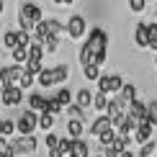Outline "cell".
I'll use <instances>...</instances> for the list:
<instances>
[{"label":"cell","instance_id":"f1b7e54d","mask_svg":"<svg viewBox=\"0 0 157 157\" xmlns=\"http://www.w3.org/2000/svg\"><path fill=\"white\" fill-rule=\"evenodd\" d=\"M82 75L88 77V80H101V64H88V67H82Z\"/></svg>","mask_w":157,"mask_h":157},{"label":"cell","instance_id":"d6a6232c","mask_svg":"<svg viewBox=\"0 0 157 157\" xmlns=\"http://www.w3.org/2000/svg\"><path fill=\"white\" fill-rule=\"evenodd\" d=\"M59 139H62L59 134L47 132V136H44V142H47V149H57V147H59Z\"/></svg>","mask_w":157,"mask_h":157},{"label":"cell","instance_id":"ba28073f","mask_svg":"<svg viewBox=\"0 0 157 157\" xmlns=\"http://www.w3.org/2000/svg\"><path fill=\"white\" fill-rule=\"evenodd\" d=\"M108 129H113V121H111L108 113H101L93 124H90V136H101L103 132H108Z\"/></svg>","mask_w":157,"mask_h":157},{"label":"cell","instance_id":"7c38bea8","mask_svg":"<svg viewBox=\"0 0 157 157\" xmlns=\"http://www.w3.org/2000/svg\"><path fill=\"white\" fill-rule=\"evenodd\" d=\"M134 41H136V47L149 49V29H147V23H136V29H134Z\"/></svg>","mask_w":157,"mask_h":157},{"label":"cell","instance_id":"cb8c5ba5","mask_svg":"<svg viewBox=\"0 0 157 157\" xmlns=\"http://www.w3.org/2000/svg\"><path fill=\"white\" fill-rule=\"evenodd\" d=\"M18 129H16V121L13 119H0V136H13Z\"/></svg>","mask_w":157,"mask_h":157},{"label":"cell","instance_id":"ee69618b","mask_svg":"<svg viewBox=\"0 0 157 157\" xmlns=\"http://www.w3.org/2000/svg\"><path fill=\"white\" fill-rule=\"evenodd\" d=\"M121 157H134V152H124V155H121Z\"/></svg>","mask_w":157,"mask_h":157},{"label":"cell","instance_id":"ab89813d","mask_svg":"<svg viewBox=\"0 0 157 157\" xmlns=\"http://www.w3.org/2000/svg\"><path fill=\"white\" fill-rule=\"evenodd\" d=\"M103 157H121V152L116 147H103Z\"/></svg>","mask_w":157,"mask_h":157},{"label":"cell","instance_id":"f546056e","mask_svg":"<svg viewBox=\"0 0 157 157\" xmlns=\"http://www.w3.org/2000/svg\"><path fill=\"white\" fill-rule=\"evenodd\" d=\"M119 95H121L126 103H132V101H136V88L129 82V85H124V88H121V93H119Z\"/></svg>","mask_w":157,"mask_h":157},{"label":"cell","instance_id":"74e56055","mask_svg":"<svg viewBox=\"0 0 157 157\" xmlns=\"http://www.w3.org/2000/svg\"><path fill=\"white\" fill-rule=\"evenodd\" d=\"M82 111H85V108H80L77 103H72V106H67V113L72 116V119H82Z\"/></svg>","mask_w":157,"mask_h":157},{"label":"cell","instance_id":"8992f818","mask_svg":"<svg viewBox=\"0 0 157 157\" xmlns=\"http://www.w3.org/2000/svg\"><path fill=\"white\" fill-rule=\"evenodd\" d=\"M13 142V147H16V152H18V157H26V155H34L36 152V147H39V142H36V136L34 134H21L18 139H10Z\"/></svg>","mask_w":157,"mask_h":157},{"label":"cell","instance_id":"b9f144b4","mask_svg":"<svg viewBox=\"0 0 157 157\" xmlns=\"http://www.w3.org/2000/svg\"><path fill=\"white\" fill-rule=\"evenodd\" d=\"M149 49L157 52V36H155V39H149Z\"/></svg>","mask_w":157,"mask_h":157},{"label":"cell","instance_id":"d590c367","mask_svg":"<svg viewBox=\"0 0 157 157\" xmlns=\"http://www.w3.org/2000/svg\"><path fill=\"white\" fill-rule=\"evenodd\" d=\"M147 3H149V0H129V10H132V13H142L147 8Z\"/></svg>","mask_w":157,"mask_h":157},{"label":"cell","instance_id":"3957f363","mask_svg":"<svg viewBox=\"0 0 157 157\" xmlns=\"http://www.w3.org/2000/svg\"><path fill=\"white\" fill-rule=\"evenodd\" d=\"M64 26H67V39H72V41H80L85 36V31H88V21H85V16H80V13L70 16Z\"/></svg>","mask_w":157,"mask_h":157},{"label":"cell","instance_id":"4dcf8cb0","mask_svg":"<svg viewBox=\"0 0 157 157\" xmlns=\"http://www.w3.org/2000/svg\"><path fill=\"white\" fill-rule=\"evenodd\" d=\"M26 70H29L31 75H41L44 72V62L41 59H29L26 62Z\"/></svg>","mask_w":157,"mask_h":157},{"label":"cell","instance_id":"f35d334b","mask_svg":"<svg viewBox=\"0 0 157 157\" xmlns=\"http://www.w3.org/2000/svg\"><path fill=\"white\" fill-rule=\"evenodd\" d=\"M57 47H59V39H52V41H47V44H44L47 54H52V52H57Z\"/></svg>","mask_w":157,"mask_h":157},{"label":"cell","instance_id":"6da1fadb","mask_svg":"<svg viewBox=\"0 0 157 157\" xmlns=\"http://www.w3.org/2000/svg\"><path fill=\"white\" fill-rule=\"evenodd\" d=\"M108 59V34L103 29H90L88 41L80 47V64L88 67V64H103Z\"/></svg>","mask_w":157,"mask_h":157},{"label":"cell","instance_id":"277c9868","mask_svg":"<svg viewBox=\"0 0 157 157\" xmlns=\"http://www.w3.org/2000/svg\"><path fill=\"white\" fill-rule=\"evenodd\" d=\"M16 129H18V134H34L36 132V129H39V113H36V111H26V113H21V116H18V119H16Z\"/></svg>","mask_w":157,"mask_h":157},{"label":"cell","instance_id":"bcb514c9","mask_svg":"<svg viewBox=\"0 0 157 157\" xmlns=\"http://www.w3.org/2000/svg\"><path fill=\"white\" fill-rule=\"evenodd\" d=\"M155 67H157V57H155Z\"/></svg>","mask_w":157,"mask_h":157},{"label":"cell","instance_id":"ac0fdd59","mask_svg":"<svg viewBox=\"0 0 157 157\" xmlns=\"http://www.w3.org/2000/svg\"><path fill=\"white\" fill-rule=\"evenodd\" d=\"M70 157H90L88 142H85V139H75L72 142V149H70Z\"/></svg>","mask_w":157,"mask_h":157},{"label":"cell","instance_id":"8d00e7d4","mask_svg":"<svg viewBox=\"0 0 157 157\" xmlns=\"http://www.w3.org/2000/svg\"><path fill=\"white\" fill-rule=\"evenodd\" d=\"M34 82H36V75H31L29 70H26V72H23V77H21V82H18V85H21V88L26 90V88H31Z\"/></svg>","mask_w":157,"mask_h":157},{"label":"cell","instance_id":"603a6c76","mask_svg":"<svg viewBox=\"0 0 157 157\" xmlns=\"http://www.w3.org/2000/svg\"><path fill=\"white\" fill-rule=\"evenodd\" d=\"M0 155L3 157H18L16 147H13V142L8 139V136H0Z\"/></svg>","mask_w":157,"mask_h":157},{"label":"cell","instance_id":"7dc6e473","mask_svg":"<svg viewBox=\"0 0 157 157\" xmlns=\"http://www.w3.org/2000/svg\"><path fill=\"white\" fill-rule=\"evenodd\" d=\"M155 21H157V13H155Z\"/></svg>","mask_w":157,"mask_h":157},{"label":"cell","instance_id":"4fadbf2b","mask_svg":"<svg viewBox=\"0 0 157 157\" xmlns=\"http://www.w3.org/2000/svg\"><path fill=\"white\" fill-rule=\"evenodd\" d=\"M3 44H5V49H16V47H21V29H10V31H5L3 34Z\"/></svg>","mask_w":157,"mask_h":157},{"label":"cell","instance_id":"1f68e13d","mask_svg":"<svg viewBox=\"0 0 157 157\" xmlns=\"http://www.w3.org/2000/svg\"><path fill=\"white\" fill-rule=\"evenodd\" d=\"M155 152H157V144H155L152 139H149L147 144H142V147H139V152H136V155H139V157H152Z\"/></svg>","mask_w":157,"mask_h":157},{"label":"cell","instance_id":"44dd1931","mask_svg":"<svg viewBox=\"0 0 157 157\" xmlns=\"http://www.w3.org/2000/svg\"><path fill=\"white\" fill-rule=\"evenodd\" d=\"M36 82L41 85V88H52V85H57V82H54V72H52V67H44V72L36 75Z\"/></svg>","mask_w":157,"mask_h":157},{"label":"cell","instance_id":"5b68a950","mask_svg":"<svg viewBox=\"0 0 157 157\" xmlns=\"http://www.w3.org/2000/svg\"><path fill=\"white\" fill-rule=\"evenodd\" d=\"M124 85H126V82H124L121 75H101V80H98V90H103V93H108V95H119Z\"/></svg>","mask_w":157,"mask_h":157},{"label":"cell","instance_id":"4316f807","mask_svg":"<svg viewBox=\"0 0 157 157\" xmlns=\"http://www.w3.org/2000/svg\"><path fill=\"white\" fill-rule=\"evenodd\" d=\"M98 139H101V147H111L116 139H119V132H116V129H108V132H103Z\"/></svg>","mask_w":157,"mask_h":157},{"label":"cell","instance_id":"9c48e42d","mask_svg":"<svg viewBox=\"0 0 157 157\" xmlns=\"http://www.w3.org/2000/svg\"><path fill=\"white\" fill-rule=\"evenodd\" d=\"M0 101H3L5 106H18V103L23 101V88H21V85L5 88V90H3V98H0Z\"/></svg>","mask_w":157,"mask_h":157},{"label":"cell","instance_id":"484cf974","mask_svg":"<svg viewBox=\"0 0 157 157\" xmlns=\"http://www.w3.org/2000/svg\"><path fill=\"white\" fill-rule=\"evenodd\" d=\"M31 57H29V47H16L13 49V62L16 64H26Z\"/></svg>","mask_w":157,"mask_h":157},{"label":"cell","instance_id":"83f0119b","mask_svg":"<svg viewBox=\"0 0 157 157\" xmlns=\"http://www.w3.org/2000/svg\"><path fill=\"white\" fill-rule=\"evenodd\" d=\"M47 111H49V113H54V116H59L62 111H64V106L59 103V98H57V95H52L49 101H47Z\"/></svg>","mask_w":157,"mask_h":157},{"label":"cell","instance_id":"681fc988","mask_svg":"<svg viewBox=\"0 0 157 157\" xmlns=\"http://www.w3.org/2000/svg\"><path fill=\"white\" fill-rule=\"evenodd\" d=\"M149 3H152V0H149Z\"/></svg>","mask_w":157,"mask_h":157},{"label":"cell","instance_id":"836d02e7","mask_svg":"<svg viewBox=\"0 0 157 157\" xmlns=\"http://www.w3.org/2000/svg\"><path fill=\"white\" fill-rule=\"evenodd\" d=\"M147 121H152L157 126V101H149L147 103Z\"/></svg>","mask_w":157,"mask_h":157},{"label":"cell","instance_id":"5bb4252c","mask_svg":"<svg viewBox=\"0 0 157 157\" xmlns=\"http://www.w3.org/2000/svg\"><path fill=\"white\" fill-rule=\"evenodd\" d=\"M44 21H47V29H49V34L54 39H64V36H67V26L59 23L57 18H44Z\"/></svg>","mask_w":157,"mask_h":157},{"label":"cell","instance_id":"2e32d148","mask_svg":"<svg viewBox=\"0 0 157 157\" xmlns=\"http://www.w3.org/2000/svg\"><path fill=\"white\" fill-rule=\"evenodd\" d=\"M93 101H95V93H90L88 88H82V90H77V93H75V103L80 108H90V106H93Z\"/></svg>","mask_w":157,"mask_h":157},{"label":"cell","instance_id":"d6986e66","mask_svg":"<svg viewBox=\"0 0 157 157\" xmlns=\"http://www.w3.org/2000/svg\"><path fill=\"white\" fill-rule=\"evenodd\" d=\"M108 106H111V98H108V93L98 90V93H95V101H93V108H98L101 113H108Z\"/></svg>","mask_w":157,"mask_h":157},{"label":"cell","instance_id":"8fae6325","mask_svg":"<svg viewBox=\"0 0 157 157\" xmlns=\"http://www.w3.org/2000/svg\"><path fill=\"white\" fill-rule=\"evenodd\" d=\"M129 116H132V119H136V121H147V103H142L139 98H136V101H132L129 103Z\"/></svg>","mask_w":157,"mask_h":157},{"label":"cell","instance_id":"ffe728a7","mask_svg":"<svg viewBox=\"0 0 157 157\" xmlns=\"http://www.w3.org/2000/svg\"><path fill=\"white\" fill-rule=\"evenodd\" d=\"M54 121H57V116L49 113V111H41V113H39V129H41V132H52Z\"/></svg>","mask_w":157,"mask_h":157},{"label":"cell","instance_id":"9a60e30c","mask_svg":"<svg viewBox=\"0 0 157 157\" xmlns=\"http://www.w3.org/2000/svg\"><path fill=\"white\" fill-rule=\"evenodd\" d=\"M64 132H67V136H70V139H80V136H82V132H85L82 119H70V121H67V129H64Z\"/></svg>","mask_w":157,"mask_h":157},{"label":"cell","instance_id":"e575fe53","mask_svg":"<svg viewBox=\"0 0 157 157\" xmlns=\"http://www.w3.org/2000/svg\"><path fill=\"white\" fill-rule=\"evenodd\" d=\"M72 142H75V139H67V136H62V139H59V147H57V149H59V152H62L64 157H70V149H72Z\"/></svg>","mask_w":157,"mask_h":157},{"label":"cell","instance_id":"60d3db41","mask_svg":"<svg viewBox=\"0 0 157 157\" xmlns=\"http://www.w3.org/2000/svg\"><path fill=\"white\" fill-rule=\"evenodd\" d=\"M54 5H70V3H75V0H52Z\"/></svg>","mask_w":157,"mask_h":157},{"label":"cell","instance_id":"f907efd6","mask_svg":"<svg viewBox=\"0 0 157 157\" xmlns=\"http://www.w3.org/2000/svg\"><path fill=\"white\" fill-rule=\"evenodd\" d=\"M0 157H3V155H0Z\"/></svg>","mask_w":157,"mask_h":157},{"label":"cell","instance_id":"d4e9b609","mask_svg":"<svg viewBox=\"0 0 157 157\" xmlns=\"http://www.w3.org/2000/svg\"><path fill=\"white\" fill-rule=\"evenodd\" d=\"M57 98H59V103H62L64 108L75 103V95H72V90H70V88H59V90H57Z\"/></svg>","mask_w":157,"mask_h":157},{"label":"cell","instance_id":"e0dca14e","mask_svg":"<svg viewBox=\"0 0 157 157\" xmlns=\"http://www.w3.org/2000/svg\"><path fill=\"white\" fill-rule=\"evenodd\" d=\"M47 101L49 98H44L41 93H31L29 95V108L36 111V113H41V111H47Z\"/></svg>","mask_w":157,"mask_h":157},{"label":"cell","instance_id":"7a4b0ae2","mask_svg":"<svg viewBox=\"0 0 157 157\" xmlns=\"http://www.w3.org/2000/svg\"><path fill=\"white\" fill-rule=\"evenodd\" d=\"M26 72V67L23 64H8V67H0V85L3 88H13V85H18L21 82V77Z\"/></svg>","mask_w":157,"mask_h":157},{"label":"cell","instance_id":"f6af8a7d","mask_svg":"<svg viewBox=\"0 0 157 157\" xmlns=\"http://www.w3.org/2000/svg\"><path fill=\"white\" fill-rule=\"evenodd\" d=\"M3 90H5V88H3V85H0V98H3Z\"/></svg>","mask_w":157,"mask_h":157},{"label":"cell","instance_id":"30bf717a","mask_svg":"<svg viewBox=\"0 0 157 157\" xmlns=\"http://www.w3.org/2000/svg\"><path fill=\"white\" fill-rule=\"evenodd\" d=\"M18 10H21L23 16H29L34 23H41L44 21V13H41V8H39L36 3H21V8H18Z\"/></svg>","mask_w":157,"mask_h":157},{"label":"cell","instance_id":"7bdbcfd3","mask_svg":"<svg viewBox=\"0 0 157 157\" xmlns=\"http://www.w3.org/2000/svg\"><path fill=\"white\" fill-rule=\"evenodd\" d=\"M3 10H5V0H0V16H3Z\"/></svg>","mask_w":157,"mask_h":157},{"label":"cell","instance_id":"c3c4849f","mask_svg":"<svg viewBox=\"0 0 157 157\" xmlns=\"http://www.w3.org/2000/svg\"><path fill=\"white\" fill-rule=\"evenodd\" d=\"M95 157H103V155H95Z\"/></svg>","mask_w":157,"mask_h":157},{"label":"cell","instance_id":"7402d4cb","mask_svg":"<svg viewBox=\"0 0 157 157\" xmlns=\"http://www.w3.org/2000/svg\"><path fill=\"white\" fill-rule=\"evenodd\" d=\"M52 72H54V82H67L70 77V64H57V67H52Z\"/></svg>","mask_w":157,"mask_h":157},{"label":"cell","instance_id":"52a82bcc","mask_svg":"<svg viewBox=\"0 0 157 157\" xmlns=\"http://www.w3.org/2000/svg\"><path fill=\"white\" fill-rule=\"evenodd\" d=\"M155 124L152 121H142L139 126H136V132H134V142L136 144H147L149 139H152V134H155Z\"/></svg>","mask_w":157,"mask_h":157}]
</instances>
